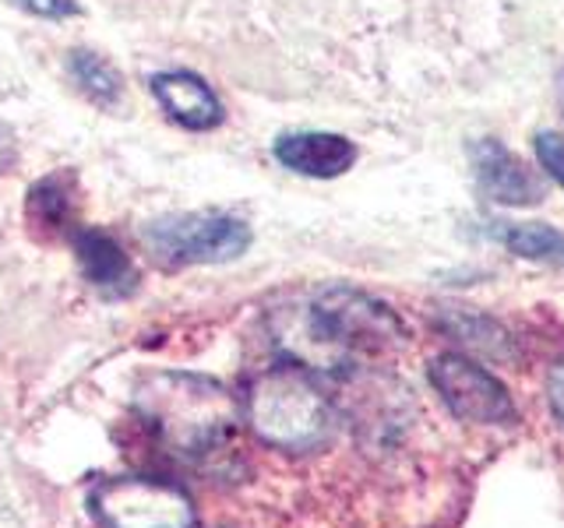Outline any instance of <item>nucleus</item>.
<instances>
[{
  "mask_svg": "<svg viewBox=\"0 0 564 528\" xmlns=\"http://www.w3.org/2000/svg\"><path fill=\"white\" fill-rule=\"evenodd\" d=\"M67 70H70V78L78 81L82 92L96 106H102V110H113V106L123 99L120 70L110 61H102L99 53L75 50V53H70V61H67Z\"/></svg>",
  "mask_w": 564,
  "mask_h": 528,
  "instance_id": "ddd939ff",
  "label": "nucleus"
},
{
  "mask_svg": "<svg viewBox=\"0 0 564 528\" xmlns=\"http://www.w3.org/2000/svg\"><path fill=\"white\" fill-rule=\"evenodd\" d=\"M441 328H445L455 342H466L469 349H480L487 356H508L511 339L498 321H490L484 314L469 310H445L441 314Z\"/></svg>",
  "mask_w": 564,
  "mask_h": 528,
  "instance_id": "4468645a",
  "label": "nucleus"
},
{
  "mask_svg": "<svg viewBox=\"0 0 564 528\" xmlns=\"http://www.w3.org/2000/svg\"><path fill=\"white\" fill-rule=\"evenodd\" d=\"M498 240L508 246V254L540 261V264H557L564 268V233L546 222H498Z\"/></svg>",
  "mask_w": 564,
  "mask_h": 528,
  "instance_id": "f8f14e48",
  "label": "nucleus"
},
{
  "mask_svg": "<svg viewBox=\"0 0 564 528\" xmlns=\"http://www.w3.org/2000/svg\"><path fill=\"white\" fill-rule=\"evenodd\" d=\"M269 334L282 360L335 381L364 374L405 345L402 317L378 296L352 286L290 296L269 314Z\"/></svg>",
  "mask_w": 564,
  "mask_h": 528,
  "instance_id": "f257e3e1",
  "label": "nucleus"
},
{
  "mask_svg": "<svg viewBox=\"0 0 564 528\" xmlns=\"http://www.w3.org/2000/svg\"><path fill=\"white\" fill-rule=\"evenodd\" d=\"M149 251L163 264H226L251 246V226L226 211H184L141 229Z\"/></svg>",
  "mask_w": 564,
  "mask_h": 528,
  "instance_id": "39448f33",
  "label": "nucleus"
},
{
  "mask_svg": "<svg viewBox=\"0 0 564 528\" xmlns=\"http://www.w3.org/2000/svg\"><path fill=\"white\" fill-rule=\"evenodd\" d=\"M275 158L286 169L311 176V180H332V176H343L357 163V145L343 134L332 131H293L282 134L275 141Z\"/></svg>",
  "mask_w": 564,
  "mask_h": 528,
  "instance_id": "1a4fd4ad",
  "label": "nucleus"
},
{
  "mask_svg": "<svg viewBox=\"0 0 564 528\" xmlns=\"http://www.w3.org/2000/svg\"><path fill=\"white\" fill-rule=\"evenodd\" d=\"M18 8H25L29 14L35 18H53V22H61V18H75L78 14V4L75 0H14Z\"/></svg>",
  "mask_w": 564,
  "mask_h": 528,
  "instance_id": "dca6fc26",
  "label": "nucleus"
},
{
  "mask_svg": "<svg viewBox=\"0 0 564 528\" xmlns=\"http://www.w3.org/2000/svg\"><path fill=\"white\" fill-rule=\"evenodd\" d=\"M546 405H551L554 419L564 427V360H557L546 374Z\"/></svg>",
  "mask_w": 564,
  "mask_h": 528,
  "instance_id": "f3484780",
  "label": "nucleus"
},
{
  "mask_svg": "<svg viewBox=\"0 0 564 528\" xmlns=\"http://www.w3.org/2000/svg\"><path fill=\"white\" fill-rule=\"evenodd\" d=\"M134 413L155 444L184 462H205L237 437L240 402L219 381L184 370H159L134 387Z\"/></svg>",
  "mask_w": 564,
  "mask_h": 528,
  "instance_id": "f03ea898",
  "label": "nucleus"
},
{
  "mask_svg": "<svg viewBox=\"0 0 564 528\" xmlns=\"http://www.w3.org/2000/svg\"><path fill=\"white\" fill-rule=\"evenodd\" d=\"M75 176L50 173L40 184L29 187V216L40 229H57V233H75Z\"/></svg>",
  "mask_w": 564,
  "mask_h": 528,
  "instance_id": "9b49d317",
  "label": "nucleus"
},
{
  "mask_svg": "<svg viewBox=\"0 0 564 528\" xmlns=\"http://www.w3.org/2000/svg\"><path fill=\"white\" fill-rule=\"evenodd\" d=\"M536 158L540 166L554 176L564 190V138L561 134H551V131H540L536 134Z\"/></svg>",
  "mask_w": 564,
  "mask_h": 528,
  "instance_id": "2eb2a0df",
  "label": "nucleus"
},
{
  "mask_svg": "<svg viewBox=\"0 0 564 528\" xmlns=\"http://www.w3.org/2000/svg\"><path fill=\"white\" fill-rule=\"evenodd\" d=\"M75 243L78 264L88 278V286L99 289L102 296H131L138 286V272L128 257V251L106 233V229H75L70 233Z\"/></svg>",
  "mask_w": 564,
  "mask_h": 528,
  "instance_id": "9d476101",
  "label": "nucleus"
},
{
  "mask_svg": "<svg viewBox=\"0 0 564 528\" xmlns=\"http://www.w3.org/2000/svg\"><path fill=\"white\" fill-rule=\"evenodd\" d=\"M469 158H473L476 184H480V190L490 201L511 205V208H525V205L543 201V184L536 180V173L529 169L505 141H494V138L473 141Z\"/></svg>",
  "mask_w": 564,
  "mask_h": 528,
  "instance_id": "0eeeda50",
  "label": "nucleus"
},
{
  "mask_svg": "<svg viewBox=\"0 0 564 528\" xmlns=\"http://www.w3.org/2000/svg\"><path fill=\"white\" fill-rule=\"evenodd\" d=\"M427 377L448 413L473 427H516V398L498 374H490L466 352H441L431 360Z\"/></svg>",
  "mask_w": 564,
  "mask_h": 528,
  "instance_id": "423d86ee",
  "label": "nucleus"
},
{
  "mask_svg": "<svg viewBox=\"0 0 564 528\" xmlns=\"http://www.w3.org/2000/svg\"><path fill=\"white\" fill-rule=\"evenodd\" d=\"M240 416L264 448L282 454L322 451L339 427V409L325 381L290 360L251 377L240 398Z\"/></svg>",
  "mask_w": 564,
  "mask_h": 528,
  "instance_id": "7ed1b4c3",
  "label": "nucleus"
},
{
  "mask_svg": "<svg viewBox=\"0 0 564 528\" xmlns=\"http://www.w3.org/2000/svg\"><path fill=\"white\" fill-rule=\"evenodd\" d=\"M163 113L187 131H212L223 123V102L212 85L191 70H159L149 81Z\"/></svg>",
  "mask_w": 564,
  "mask_h": 528,
  "instance_id": "6e6552de",
  "label": "nucleus"
},
{
  "mask_svg": "<svg viewBox=\"0 0 564 528\" xmlns=\"http://www.w3.org/2000/svg\"><path fill=\"white\" fill-rule=\"evenodd\" d=\"M88 507L102 528H194L198 510L184 486L155 475H113L96 483Z\"/></svg>",
  "mask_w": 564,
  "mask_h": 528,
  "instance_id": "20e7f679",
  "label": "nucleus"
},
{
  "mask_svg": "<svg viewBox=\"0 0 564 528\" xmlns=\"http://www.w3.org/2000/svg\"><path fill=\"white\" fill-rule=\"evenodd\" d=\"M18 158V145H14V134L4 120H0V173H8Z\"/></svg>",
  "mask_w": 564,
  "mask_h": 528,
  "instance_id": "a211bd4d",
  "label": "nucleus"
}]
</instances>
